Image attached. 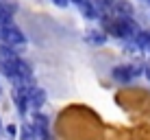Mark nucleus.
<instances>
[{
    "instance_id": "obj_1",
    "label": "nucleus",
    "mask_w": 150,
    "mask_h": 140,
    "mask_svg": "<svg viewBox=\"0 0 150 140\" xmlns=\"http://www.w3.org/2000/svg\"><path fill=\"white\" fill-rule=\"evenodd\" d=\"M0 70L13 81H30V68L26 61H22L20 57H15L9 48H0Z\"/></svg>"
},
{
    "instance_id": "obj_2",
    "label": "nucleus",
    "mask_w": 150,
    "mask_h": 140,
    "mask_svg": "<svg viewBox=\"0 0 150 140\" xmlns=\"http://www.w3.org/2000/svg\"><path fill=\"white\" fill-rule=\"evenodd\" d=\"M0 42L4 44V48H15V46H22L26 42V37L13 24H0Z\"/></svg>"
},
{
    "instance_id": "obj_3",
    "label": "nucleus",
    "mask_w": 150,
    "mask_h": 140,
    "mask_svg": "<svg viewBox=\"0 0 150 140\" xmlns=\"http://www.w3.org/2000/svg\"><path fill=\"white\" fill-rule=\"evenodd\" d=\"M111 31H113V35H117V37H131V35H135L137 33V27H135V22H133L131 18H115V22L111 24Z\"/></svg>"
},
{
    "instance_id": "obj_4",
    "label": "nucleus",
    "mask_w": 150,
    "mask_h": 140,
    "mask_svg": "<svg viewBox=\"0 0 150 140\" xmlns=\"http://www.w3.org/2000/svg\"><path fill=\"white\" fill-rule=\"evenodd\" d=\"M137 75H139V70L133 68V66H120V68L113 70V77H115L117 81H131L133 77H137Z\"/></svg>"
},
{
    "instance_id": "obj_5",
    "label": "nucleus",
    "mask_w": 150,
    "mask_h": 140,
    "mask_svg": "<svg viewBox=\"0 0 150 140\" xmlns=\"http://www.w3.org/2000/svg\"><path fill=\"white\" fill-rule=\"evenodd\" d=\"M13 15V4H7L4 0H0V24H11Z\"/></svg>"
},
{
    "instance_id": "obj_6",
    "label": "nucleus",
    "mask_w": 150,
    "mask_h": 140,
    "mask_svg": "<svg viewBox=\"0 0 150 140\" xmlns=\"http://www.w3.org/2000/svg\"><path fill=\"white\" fill-rule=\"evenodd\" d=\"M22 140H37V127H35V123H26L22 127Z\"/></svg>"
},
{
    "instance_id": "obj_7",
    "label": "nucleus",
    "mask_w": 150,
    "mask_h": 140,
    "mask_svg": "<svg viewBox=\"0 0 150 140\" xmlns=\"http://www.w3.org/2000/svg\"><path fill=\"white\" fill-rule=\"evenodd\" d=\"M44 92H41L39 90V88H35V90H33V94H30V98H28V105H33V107H39L41 105V103H44Z\"/></svg>"
},
{
    "instance_id": "obj_8",
    "label": "nucleus",
    "mask_w": 150,
    "mask_h": 140,
    "mask_svg": "<svg viewBox=\"0 0 150 140\" xmlns=\"http://www.w3.org/2000/svg\"><path fill=\"white\" fill-rule=\"evenodd\" d=\"M137 46L144 53H150V33H139L137 35Z\"/></svg>"
},
{
    "instance_id": "obj_9",
    "label": "nucleus",
    "mask_w": 150,
    "mask_h": 140,
    "mask_svg": "<svg viewBox=\"0 0 150 140\" xmlns=\"http://www.w3.org/2000/svg\"><path fill=\"white\" fill-rule=\"evenodd\" d=\"M54 4H59V7H65V4H68V0H54Z\"/></svg>"
},
{
    "instance_id": "obj_10",
    "label": "nucleus",
    "mask_w": 150,
    "mask_h": 140,
    "mask_svg": "<svg viewBox=\"0 0 150 140\" xmlns=\"http://www.w3.org/2000/svg\"><path fill=\"white\" fill-rule=\"evenodd\" d=\"M146 77H148V79H150V66H148V68H146Z\"/></svg>"
},
{
    "instance_id": "obj_11",
    "label": "nucleus",
    "mask_w": 150,
    "mask_h": 140,
    "mask_svg": "<svg viewBox=\"0 0 150 140\" xmlns=\"http://www.w3.org/2000/svg\"><path fill=\"white\" fill-rule=\"evenodd\" d=\"M41 140H50V136H44V138H41Z\"/></svg>"
},
{
    "instance_id": "obj_12",
    "label": "nucleus",
    "mask_w": 150,
    "mask_h": 140,
    "mask_svg": "<svg viewBox=\"0 0 150 140\" xmlns=\"http://www.w3.org/2000/svg\"><path fill=\"white\" fill-rule=\"evenodd\" d=\"M76 2H83V0H76Z\"/></svg>"
}]
</instances>
